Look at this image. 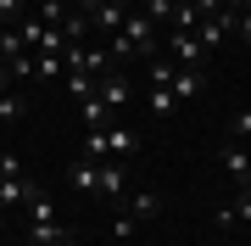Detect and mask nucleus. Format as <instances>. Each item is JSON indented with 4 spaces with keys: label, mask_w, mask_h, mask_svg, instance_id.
<instances>
[{
    "label": "nucleus",
    "mask_w": 251,
    "mask_h": 246,
    "mask_svg": "<svg viewBox=\"0 0 251 246\" xmlns=\"http://www.w3.org/2000/svg\"><path fill=\"white\" fill-rule=\"evenodd\" d=\"M67 246H73V241H67Z\"/></svg>",
    "instance_id": "31"
},
{
    "label": "nucleus",
    "mask_w": 251,
    "mask_h": 246,
    "mask_svg": "<svg viewBox=\"0 0 251 246\" xmlns=\"http://www.w3.org/2000/svg\"><path fill=\"white\" fill-rule=\"evenodd\" d=\"M212 219H218V229H229V224H251V191L240 185V196H234V201H224Z\"/></svg>",
    "instance_id": "8"
},
{
    "label": "nucleus",
    "mask_w": 251,
    "mask_h": 246,
    "mask_svg": "<svg viewBox=\"0 0 251 246\" xmlns=\"http://www.w3.org/2000/svg\"><path fill=\"white\" fill-rule=\"evenodd\" d=\"M140 11H145V17H151L156 28H162V23L173 28V11H179V6H173V0H140Z\"/></svg>",
    "instance_id": "18"
},
{
    "label": "nucleus",
    "mask_w": 251,
    "mask_h": 246,
    "mask_svg": "<svg viewBox=\"0 0 251 246\" xmlns=\"http://www.w3.org/2000/svg\"><path fill=\"white\" fill-rule=\"evenodd\" d=\"M62 79H67V95H78V101L95 95V79H90V73H62Z\"/></svg>",
    "instance_id": "21"
},
{
    "label": "nucleus",
    "mask_w": 251,
    "mask_h": 246,
    "mask_svg": "<svg viewBox=\"0 0 251 246\" xmlns=\"http://www.w3.org/2000/svg\"><path fill=\"white\" fill-rule=\"evenodd\" d=\"M106 51H112V62H123V56H145V62H151V56H156V23L145 17V11H128Z\"/></svg>",
    "instance_id": "1"
},
{
    "label": "nucleus",
    "mask_w": 251,
    "mask_h": 246,
    "mask_svg": "<svg viewBox=\"0 0 251 246\" xmlns=\"http://www.w3.org/2000/svg\"><path fill=\"white\" fill-rule=\"evenodd\" d=\"M95 95H100V101H106V107L117 112V107H123V101H128V79L117 73V67H106V73L95 79Z\"/></svg>",
    "instance_id": "5"
},
{
    "label": "nucleus",
    "mask_w": 251,
    "mask_h": 246,
    "mask_svg": "<svg viewBox=\"0 0 251 246\" xmlns=\"http://www.w3.org/2000/svg\"><path fill=\"white\" fill-rule=\"evenodd\" d=\"M0 17H6V23H23V0H0Z\"/></svg>",
    "instance_id": "25"
},
{
    "label": "nucleus",
    "mask_w": 251,
    "mask_h": 246,
    "mask_svg": "<svg viewBox=\"0 0 251 246\" xmlns=\"http://www.w3.org/2000/svg\"><path fill=\"white\" fill-rule=\"evenodd\" d=\"M62 6H78V0H62Z\"/></svg>",
    "instance_id": "30"
},
{
    "label": "nucleus",
    "mask_w": 251,
    "mask_h": 246,
    "mask_svg": "<svg viewBox=\"0 0 251 246\" xmlns=\"http://www.w3.org/2000/svg\"><path fill=\"white\" fill-rule=\"evenodd\" d=\"M117 6H134V0H117Z\"/></svg>",
    "instance_id": "28"
},
{
    "label": "nucleus",
    "mask_w": 251,
    "mask_h": 246,
    "mask_svg": "<svg viewBox=\"0 0 251 246\" xmlns=\"http://www.w3.org/2000/svg\"><path fill=\"white\" fill-rule=\"evenodd\" d=\"M229 135H234V140H251V107H240V112L229 118Z\"/></svg>",
    "instance_id": "23"
},
{
    "label": "nucleus",
    "mask_w": 251,
    "mask_h": 246,
    "mask_svg": "<svg viewBox=\"0 0 251 246\" xmlns=\"http://www.w3.org/2000/svg\"><path fill=\"white\" fill-rule=\"evenodd\" d=\"M78 107H84V123H90V129H112V107L100 95H84Z\"/></svg>",
    "instance_id": "13"
},
{
    "label": "nucleus",
    "mask_w": 251,
    "mask_h": 246,
    "mask_svg": "<svg viewBox=\"0 0 251 246\" xmlns=\"http://www.w3.org/2000/svg\"><path fill=\"white\" fill-rule=\"evenodd\" d=\"M201 84H206V73H190V67H179V73L168 79V90H173V101H196V95H201Z\"/></svg>",
    "instance_id": "10"
},
{
    "label": "nucleus",
    "mask_w": 251,
    "mask_h": 246,
    "mask_svg": "<svg viewBox=\"0 0 251 246\" xmlns=\"http://www.w3.org/2000/svg\"><path fill=\"white\" fill-rule=\"evenodd\" d=\"M246 157H251V151L240 146V140H229V146H224V168H229V179H234V173L246 168Z\"/></svg>",
    "instance_id": "20"
},
{
    "label": "nucleus",
    "mask_w": 251,
    "mask_h": 246,
    "mask_svg": "<svg viewBox=\"0 0 251 246\" xmlns=\"http://www.w3.org/2000/svg\"><path fill=\"white\" fill-rule=\"evenodd\" d=\"M123 185H128V173H123V168H117V163H100V185H95V196L117 201V196H123Z\"/></svg>",
    "instance_id": "11"
},
{
    "label": "nucleus",
    "mask_w": 251,
    "mask_h": 246,
    "mask_svg": "<svg viewBox=\"0 0 251 246\" xmlns=\"http://www.w3.org/2000/svg\"><path fill=\"white\" fill-rule=\"evenodd\" d=\"M84 34H90V17H84V11L73 6L67 17H62V39H67V45H84Z\"/></svg>",
    "instance_id": "14"
},
{
    "label": "nucleus",
    "mask_w": 251,
    "mask_h": 246,
    "mask_svg": "<svg viewBox=\"0 0 251 246\" xmlns=\"http://www.w3.org/2000/svg\"><path fill=\"white\" fill-rule=\"evenodd\" d=\"M128 11H134V6H117V0H100V6L90 11V28H100V34H117Z\"/></svg>",
    "instance_id": "7"
},
{
    "label": "nucleus",
    "mask_w": 251,
    "mask_h": 246,
    "mask_svg": "<svg viewBox=\"0 0 251 246\" xmlns=\"http://www.w3.org/2000/svg\"><path fill=\"white\" fill-rule=\"evenodd\" d=\"M0 229H6V213H0Z\"/></svg>",
    "instance_id": "29"
},
{
    "label": "nucleus",
    "mask_w": 251,
    "mask_h": 246,
    "mask_svg": "<svg viewBox=\"0 0 251 246\" xmlns=\"http://www.w3.org/2000/svg\"><path fill=\"white\" fill-rule=\"evenodd\" d=\"M62 51H34V79H62Z\"/></svg>",
    "instance_id": "15"
},
{
    "label": "nucleus",
    "mask_w": 251,
    "mask_h": 246,
    "mask_svg": "<svg viewBox=\"0 0 251 246\" xmlns=\"http://www.w3.org/2000/svg\"><path fill=\"white\" fill-rule=\"evenodd\" d=\"M39 191L23 179V173H11V179H0V213H17V207H28Z\"/></svg>",
    "instance_id": "4"
},
{
    "label": "nucleus",
    "mask_w": 251,
    "mask_h": 246,
    "mask_svg": "<svg viewBox=\"0 0 251 246\" xmlns=\"http://www.w3.org/2000/svg\"><path fill=\"white\" fill-rule=\"evenodd\" d=\"M229 34H234V11H229V6H218L212 17H206V23L196 28V39H201V51H206V56H212L218 45H224Z\"/></svg>",
    "instance_id": "3"
},
{
    "label": "nucleus",
    "mask_w": 251,
    "mask_h": 246,
    "mask_svg": "<svg viewBox=\"0 0 251 246\" xmlns=\"http://www.w3.org/2000/svg\"><path fill=\"white\" fill-rule=\"evenodd\" d=\"M28 241H34V246H67L73 229L62 219H39V224H28Z\"/></svg>",
    "instance_id": "6"
},
{
    "label": "nucleus",
    "mask_w": 251,
    "mask_h": 246,
    "mask_svg": "<svg viewBox=\"0 0 251 246\" xmlns=\"http://www.w3.org/2000/svg\"><path fill=\"white\" fill-rule=\"evenodd\" d=\"M234 185H246V191H251V157H246V168L234 173Z\"/></svg>",
    "instance_id": "26"
},
{
    "label": "nucleus",
    "mask_w": 251,
    "mask_h": 246,
    "mask_svg": "<svg viewBox=\"0 0 251 246\" xmlns=\"http://www.w3.org/2000/svg\"><path fill=\"white\" fill-rule=\"evenodd\" d=\"M128 151H140V135H134V129H106V157H112V163L128 157Z\"/></svg>",
    "instance_id": "12"
},
{
    "label": "nucleus",
    "mask_w": 251,
    "mask_h": 246,
    "mask_svg": "<svg viewBox=\"0 0 251 246\" xmlns=\"http://www.w3.org/2000/svg\"><path fill=\"white\" fill-rule=\"evenodd\" d=\"M145 101H151V112H156V118H168V112L179 107V101H173V90H168V84H151V90H145Z\"/></svg>",
    "instance_id": "17"
},
{
    "label": "nucleus",
    "mask_w": 251,
    "mask_h": 246,
    "mask_svg": "<svg viewBox=\"0 0 251 246\" xmlns=\"http://www.w3.org/2000/svg\"><path fill=\"white\" fill-rule=\"evenodd\" d=\"M168 62L190 67V73H206V51H201L196 34H168Z\"/></svg>",
    "instance_id": "2"
},
{
    "label": "nucleus",
    "mask_w": 251,
    "mask_h": 246,
    "mask_svg": "<svg viewBox=\"0 0 251 246\" xmlns=\"http://www.w3.org/2000/svg\"><path fill=\"white\" fill-rule=\"evenodd\" d=\"M156 207H162V196H156V191H140L134 201H128V219H134V224H140V219H156Z\"/></svg>",
    "instance_id": "16"
},
{
    "label": "nucleus",
    "mask_w": 251,
    "mask_h": 246,
    "mask_svg": "<svg viewBox=\"0 0 251 246\" xmlns=\"http://www.w3.org/2000/svg\"><path fill=\"white\" fill-rule=\"evenodd\" d=\"M0 90H11V67L6 62H0Z\"/></svg>",
    "instance_id": "27"
},
{
    "label": "nucleus",
    "mask_w": 251,
    "mask_h": 246,
    "mask_svg": "<svg viewBox=\"0 0 251 246\" xmlns=\"http://www.w3.org/2000/svg\"><path fill=\"white\" fill-rule=\"evenodd\" d=\"M67 185H73V191H84V196H95V185H100V163H90V157H84V163H73V168H67Z\"/></svg>",
    "instance_id": "9"
},
{
    "label": "nucleus",
    "mask_w": 251,
    "mask_h": 246,
    "mask_svg": "<svg viewBox=\"0 0 251 246\" xmlns=\"http://www.w3.org/2000/svg\"><path fill=\"white\" fill-rule=\"evenodd\" d=\"M23 118V95L17 90H0V123H17Z\"/></svg>",
    "instance_id": "19"
},
{
    "label": "nucleus",
    "mask_w": 251,
    "mask_h": 246,
    "mask_svg": "<svg viewBox=\"0 0 251 246\" xmlns=\"http://www.w3.org/2000/svg\"><path fill=\"white\" fill-rule=\"evenodd\" d=\"M39 219H56V201L50 196H34V201H28V224H39Z\"/></svg>",
    "instance_id": "22"
},
{
    "label": "nucleus",
    "mask_w": 251,
    "mask_h": 246,
    "mask_svg": "<svg viewBox=\"0 0 251 246\" xmlns=\"http://www.w3.org/2000/svg\"><path fill=\"white\" fill-rule=\"evenodd\" d=\"M234 34L251 39V0H240V11H234Z\"/></svg>",
    "instance_id": "24"
}]
</instances>
